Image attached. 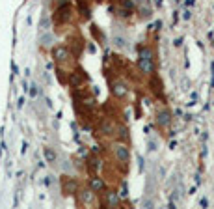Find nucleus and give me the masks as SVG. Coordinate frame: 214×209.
<instances>
[{"label":"nucleus","instance_id":"25","mask_svg":"<svg viewBox=\"0 0 214 209\" xmlns=\"http://www.w3.org/2000/svg\"><path fill=\"white\" fill-rule=\"evenodd\" d=\"M142 207H155V202L151 198H142Z\"/></svg>","mask_w":214,"mask_h":209},{"label":"nucleus","instance_id":"23","mask_svg":"<svg viewBox=\"0 0 214 209\" xmlns=\"http://www.w3.org/2000/svg\"><path fill=\"white\" fill-rule=\"evenodd\" d=\"M117 194H119V198H121V200L129 196V187H127L125 181H123V185H121V189H119V192H117Z\"/></svg>","mask_w":214,"mask_h":209},{"label":"nucleus","instance_id":"21","mask_svg":"<svg viewBox=\"0 0 214 209\" xmlns=\"http://www.w3.org/2000/svg\"><path fill=\"white\" fill-rule=\"evenodd\" d=\"M121 8L127 10L129 13H132L134 11V2H132V0H121Z\"/></svg>","mask_w":214,"mask_h":209},{"label":"nucleus","instance_id":"6","mask_svg":"<svg viewBox=\"0 0 214 209\" xmlns=\"http://www.w3.org/2000/svg\"><path fill=\"white\" fill-rule=\"evenodd\" d=\"M74 196L78 198V204H84V205H93L95 204V198H97V192H95L91 187H86V189H80L77 191Z\"/></svg>","mask_w":214,"mask_h":209},{"label":"nucleus","instance_id":"30","mask_svg":"<svg viewBox=\"0 0 214 209\" xmlns=\"http://www.w3.org/2000/svg\"><path fill=\"white\" fill-rule=\"evenodd\" d=\"M11 69H13V75H19V67H17V64H15V62L11 64Z\"/></svg>","mask_w":214,"mask_h":209},{"label":"nucleus","instance_id":"17","mask_svg":"<svg viewBox=\"0 0 214 209\" xmlns=\"http://www.w3.org/2000/svg\"><path fill=\"white\" fill-rule=\"evenodd\" d=\"M88 166H89V170L95 172V170H99L101 168V161L97 157H88Z\"/></svg>","mask_w":214,"mask_h":209},{"label":"nucleus","instance_id":"14","mask_svg":"<svg viewBox=\"0 0 214 209\" xmlns=\"http://www.w3.org/2000/svg\"><path fill=\"white\" fill-rule=\"evenodd\" d=\"M43 155H45V161L49 164H56L58 163V153L54 148H50V146H45L43 148Z\"/></svg>","mask_w":214,"mask_h":209},{"label":"nucleus","instance_id":"27","mask_svg":"<svg viewBox=\"0 0 214 209\" xmlns=\"http://www.w3.org/2000/svg\"><path fill=\"white\" fill-rule=\"evenodd\" d=\"M199 205H201V207H209V200H207L205 196H203V198H199Z\"/></svg>","mask_w":214,"mask_h":209},{"label":"nucleus","instance_id":"5","mask_svg":"<svg viewBox=\"0 0 214 209\" xmlns=\"http://www.w3.org/2000/svg\"><path fill=\"white\" fill-rule=\"evenodd\" d=\"M60 183H61V192H64V196H74L77 191L80 189V183L71 176H64L60 179Z\"/></svg>","mask_w":214,"mask_h":209},{"label":"nucleus","instance_id":"15","mask_svg":"<svg viewBox=\"0 0 214 209\" xmlns=\"http://www.w3.org/2000/svg\"><path fill=\"white\" fill-rule=\"evenodd\" d=\"M115 136L119 142H127L129 140V129L127 125H119V127H115Z\"/></svg>","mask_w":214,"mask_h":209},{"label":"nucleus","instance_id":"31","mask_svg":"<svg viewBox=\"0 0 214 209\" xmlns=\"http://www.w3.org/2000/svg\"><path fill=\"white\" fill-rule=\"evenodd\" d=\"M23 104H24V97H19V101H17V107H19V108H23Z\"/></svg>","mask_w":214,"mask_h":209},{"label":"nucleus","instance_id":"16","mask_svg":"<svg viewBox=\"0 0 214 209\" xmlns=\"http://www.w3.org/2000/svg\"><path fill=\"white\" fill-rule=\"evenodd\" d=\"M39 45L41 47H52L54 45V36H52L50 32H45L43 36L39 38Z\"/></svg>","mask_w":214,"mask_h":209},{"label":"nucleus","instance_id":"32","mask_svg":"<svg viewBox=\"0 0 214 209\" xmlns=\"http://www.w3.org/2000/svg\"><path fill=\"white\" fill-rule=\"evenodd\" d=\"M190 17H192V13H190V11H188V10H186V11H184V13H183V19H186V21H188V19H190Z\"/></svg>","mask_w":214,"mask_h":209},{"label":"nucleus","instance_id":"10","mask_svg":"<svg viewBox=\"0 0 214 209\" xmlns=\"http://www.w3.org/2000/svg\"><path fill=\"white\" fill-rule=\"evenodd\" d=\"M99 131L104 136H115V123H114V120H110V118H102L101 123H99Z\"/></svg>","mask_w":214,"mask_h":209},{"label":"nucleus","instance_id":"26","mask_svg":"<svg viewBox=\"0 0 214 209\" xmlns=\"http://www.w3.org/2000/svg\"><path fill=\"white\" fill-rule=\"evenodd\" d=\"M43 183H45L47 187H52L54 183H56V179H54V176H50V174H49V176L45 177V181H43Z\"/></svg>","mask_w":214,"mask_h":209},{"label":"nucleus","instance_id":"4","mask_svg":"<svg viewBox=\"0 0 214 209\" xmlns=\"http://www.w3.org/2000/svg\"><path fill=\"white\" fill-rule=\"evenodd\" d=\"M171 121H173V112L169 108H158L155 112V125L160 129H166L169 127Z\"/></svg>","mask_w":214,"mask_h":209},{"label":"nucleus","instance_id":"29","mask_svg":"<svg viewBox=\"0 0 214 209\" xmlns=\"http://www.w3.org/2000/svg\"><path fill=\"white\" fill-rule=\"evenodd\" d=\"M173 45H175V47H181V45H183V38H175V39H173Z\"/></svg>","mask_w":214,"mask_h":209},{"label":"nucleus","instance_id":"7","mask_svg":"<svg viewBox=\"0 0 214 209\" xmlns=\"http://www.w3.org/2000/svg\"><path fill=\"white\" fill-rule=\"evenodd\" d=\"M52 60L56 64H65V62L71 60V51L65 45H56L52 47Z\"/></svg>","mask_w":214,"mask_h":209},{"label":"nucleus","instance_id":"8","mask_svg":"<svg viewBox=\"0 0 214 209\" xmlns=\"http://www.w3.org/2000/svg\"><path fill=\"white\" fill-rule=\"evenodd\" d=\"M110 92L117 99H125L129 95V86L123 80H114V82H110Z\"/></svg>","mask_w":214,"mask_h":209},{"label":"nucleus","instance_id":"13","mask_svg":"<svg viewBox=\"0 0 214 209\" xmlns=\"http://www.w3.org/2000/svg\"><path fill=\"white\" fill-rule=\"evenodd\" d=\"M89 187H91V189L97 192V194L106 191V183H104V179L99 177V176H91V177H89Z\"/></svg>","mask_w":214,"mask_h":209},{"label":"nucleus","instance_id":"34","mask_svg":"<svg viewBox=\"0 0 214 209\" xmlns=\"http://www.w3.org/2000/svg\"><path fill=\"white\" fill-rule=\"evenodd\" d=\"M155 6H162V0H155Z\"/></svg>","mask_w":214,"mask_h":209},{"label":"nucleus","instance_id":"20","mask_svg":"<svg viewBox=\"0 0 214 209\" xmlns=\"http://www.w3.org/2000/svg\"><path fill=\"white\" fill-rule=\"evenodd\" d=\"M28 93H30V97H32V99H36V97L39 95V86L36 84V82H32V84L28 86Z\"/></svg>","mask_w":214,"mask_h":209},{"label":"nucleus","instance_id":"9","mask_svg":"<svg viewBox=\"0 0 214 209\" xmlns=\"http://www.w3.org/2000/svg\"><path fill=\"white\" fill-rule=\"evenodd\" d=\"M84 80H86V75H84L82 69H74V71H71L67 77V84L71 88H80L84 84Z\"/></svg>","mask_w":214,"mask_h":209},{"label":"nucleus","instance_id":"3","mask_svg":"<svg viewBox=\"0 0 214 209\" xmlns=\"http://www.w3.org/2000/svg\"><path fill=\"white\" fill-rule=\"evenodd\" d=\"M71 19H73V10H71V6H69V2L60 4L58 8H56V13H54V17H52V21H54L56 24L69 23Z\"/></svg>","mask_w":214,"mask_h":209},{"label":"nucleus","instance_id":"22","mask_svg":"<svg viewBox=\"0 0 214 209\" xmlns=\"http://www.w3.org/2000/svg\"><path fill=\"white\" fill-rule=\"evenodd\" d=\"M147 149L149 151H156L158 149V140H156V138H149V140H147Z\"/></svg>","mask_w":214,"mask_h":209},{"label":"nucleus","instance_id":"33","mask_svg":"<svg viewBox=\"0 0 214 209\" xmlns=\"http://www.w3.org/2000/svg\"><path fill=\"white\" fill-rule=\"evenodd\" d=\"M26 149H28V144H26V142H23V148H20V153L24 155V153H26Z\"/></svg>","mask_w":214,"mask_h":209},{"label":"nucleus","instance_id":"28","mask_svg":"<svg viewBox=\"0 0 214 209\" xmlns=\"http://www.w3.org/2000/svg\"><path fill=\"white\" fill-rule=\"evenodd\" d=\"M162 28V21H156V23L153 24V28H151V30H160Z\"/></svg>","mask_w":214,"mask_h":209},{"label":"nucleus","instance_id":"19","mask_svg":"<svg viewBox=\"0 0 214 209\" xmlns=\"http://www.w3.org/2000/svg\"><path fill=\"white\" fill-rule=\"evenodd\" d=\"M140 17H142L143 21H147V19H151V17H153V11H151V8H149V6H145V8L142 6V8H140Z\"/></svg>","mask_w":214,"mask_h":209},{"label":"nucleus","instance_id":"2","mask_svg":"<svg viewBox=\"0 0 214 209\" xmlns=\"http://www.w3.org/2000/svg\"><path fill=\"white\" fill-rule=\"evenodd\" d=\"M112 151H114V155L117 159V163L123 164V166H129V163H130V148L127 144L117 142V144L112 146Z\"/></svg>","mask_w":214,"mask_h":209},{"label":"nucleus","instance_id":"12","mask_svg":"<svg viewBox=\"0 0 214 209\" xmlns=\"http://www.w3.org/2000/svg\"><path fill=\"white\" fill-rule=\"evenodd\" d=\"M112 45H114L115 49H129L130 41H129V38L125 36V34L115 32V34H112Z\"/></svg>","mask_w":214,"mask_h":209},{"label":"nucleus","instance_id":"24","mask_svg":"<svg viewBox=\"0 0 214 209\" xmlns=\"http://www.w3.org/2000/svg\"><path fill=\"white\" fill-rule=\"evenodd\" d=\"M49 26H50V19H49V17H41L39 28H41V30H49Z\"/></svg>","mask_w":214,"mask_h":209},{"label":"nucleus","instance_id":"18","mask_svg":"<svg viewBox=\"0 0 214 209\" xmlns=\"http://www.w3.org/2000/svg\"><path fill=\"white\" fill-rule=\"evenodd\" d=\"M61 170L65 174H73L74 172V164L69 161V159H64V163H61Z\"/></svg>","mask_w":214,"mask_h":209},{"label":"nucleus","instance_id":"1","mask_svg":"<svg viewBox=\"0 0 214 209\" xmlns=\"http://www.w3.org/2000/svg\"><path fill=\"white\" fill-rule=\"evenodd\" d=\"M138 67L142 73L145 75H155L156 71V60H155V52L149 45H142L138 51Z\"/></svg>","mask_w":214,"mask_h":209},{"label":"nucleus","instance_id":"11","mask_svg":"<svg viewBox=\"0 0 214 209\" xmlns=\"http://www.w3.org/2000/svg\"><path fill=\"white\" fill-rule=\"evenodd\" d=\"M121 198L117 191H104V205L106 207H119Z\"/></svg>","mask_w":214,"mask_h":209}]
</instances>
